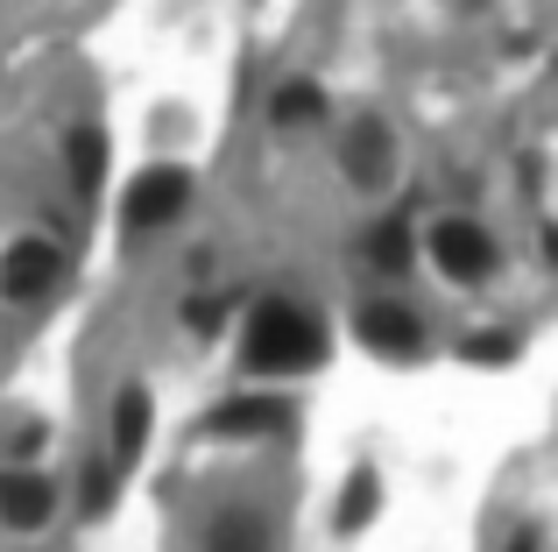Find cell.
Masks as SVG:
<instances>
[{"label": "cell", "instance_id": "cell-5", "mask_svg": "<svg viewBox=\"0 0 558 552\" xmlns=\"http://www.w3.org/2000/svg\"><path fill=\"white\" fill-rule=\"evenodd\" d=\"M389 170H396L389 128H381V121H354V128H347V178H354L361 192H375V184H389Z\"/></svg>", "mask_w": 558, "mask_h": 552}, {"label": "cell", "instance_id": "cell-10", "mask_svg": "<svg viewBox=\"0 0 558 552\" xmlns=\"http://www.w3.org/2000/svg\"><path fill=\"white\" fill-rule=\"evenodd\" d=\"M205 552H269V525H262V511H247V503L219 511L213 531H205Z\"/></svg>", "mask_w": 558, "mask_h": 552}, {"label": "cell", "instance_id": "cell-1", "mask_svg": "<svg viewBox=\"0 0 558 552\" xmlns=\"http://www.w3.org/2000/svg\"><path fill=\"white\" fill-rule=\"evenodd\" d=\"M241 355H247L255 375H304V369L326 361V326H318L304 304L269 298V304H255V319H247Z\"/></svg>", "mask_w": 558, "mask_h": 552}, {"label": "cell", "instance_id": "cell-8", "mask_svg": "<svg viewBox=\"0 0 558 552\" xmlns=\"http://www.w3.org/2000/svg\"><path fill=\"white\" fill-rule=\"evenodd\" d=\"M142 446H149V389L128 383L113 397V468H135Z\"/></svg>", "mask_w": 558, "mask_h": 552}, {"label": "cell", "instance_id": "cell-14", "mask_svg": "<svg viewBox=\"0 0 558 552\" xmlns=\"http://www.w3.org/2000/svg\"><path fill=\"white\" fill-rule=\"evenodd\" d=\"M375 255H381V263H403V255H410V235H403V227H389V235L375 241Z\"/></svg>", "mask_w": 558, "mask_h": 552}, {"label": "cell", "instance_id": "cell-4", "mask_svg": "<svg viewBox=\"0 0 558 552\" xmlns=\"http://www.w3.org/2000/svg\"><path fill=\"white\" fill-rule=\"evenodd\" d=\"M57 276H64V255H57V241H43V235L14 241V249L0 255V290H8V298H43Z\"/></svg>", "mask_w": 558, "mask_h": 552}, {"label": "cell", "instance_id": "cell-6", "mask_svg": "<svg viewBox=\"0 0 558 552\" xmlns=\"http://www.w3.org/2000/svg\"><path fill=\"white\" fill-rule=\"evenodd\" d=\"M57 511V489L43 475H0V525L8 531H43Z\"/></svg>", "mask_w": 558, "mask_h": 552}, {"label": "cell", "instance_id": "cell-12", "mask_svg": "<svg viewBox=\"0 0 558 552\" xmlns=\"http://www.w3.org/2000/svg\"><path fill=\"white\" fill-rule=\"evenodd\" d=\"M318 107H326V99H318V85H283V93L269 99V113L283 128H298V121H318Z\"/></svg>", "mask_w": 558, "mask_h": 552}, {"label": "cell", "instance_id": "cell-2", "mask_svg": "<svg viewBox=\"0 0 558 552\" xmlns=\"http://www.w3.org/2000/svg\"><path fill=\"white\" fill-rule=\"evenodd\" d=\"M184 206H191V178H184L178 164H163V170H142V178L128 184V199H121L128 227H170Z\"/></svg>", "mask_w": 558, "mask_h": 552}, {"label": "cell", "instance_id": "cell-16", "mask_svg": "<svg viewBox=\"0 0 558 552\" xmlns=\"http://www.w3.org/2000/svg\"><path fill=\"white\" fill-rule=\"evenodd\" d=\"M509 552H537V539H531V531H517V545H509Z\"/></svg>", "mask_w": 558, "mask_h": 552}, {"label": "cell", "instance_id": "cell-9", "mask_svg": "<svg viewBox=\"0 0 558 552\" xmlns=\"http://www.w3.org/2000/svg\"><path fill=\"white\" fill-rule=\"evenodd\" d=\"M213 432L219 440H255V432H283V404L276 397H233L213 411Z\"/></svg>", "mask_w": 558, "mask_h": 552}, {"label": "cell", "instance_id": "cell-13", "mask_svg": "<svg viewBox=\"0 0 558 552\" xmlns=\"http://www.w3.org/2000/svg\"><path fill=\"white\" fill-rule=\"evenodd\" d=\"M368 511H375V475L361 468L354 482H347V503H340V525L354 531V525H368Z\"/></svg>", "mask_w": 558, "mask_h": 552}, {"label": "cell", "instance_id": "cell-11", "mask_svg": "<svg viewBox=\"0 0 558 552\" xmlns=\"http://www.w3.org/2000/svg\"><path fill=\"white\" fill-rule=\"evenodd\" d=\"M64 156H71V184H78V192H99V178H107V135H99V128H78Z\"/></svg>", "mask_w": 558, "mask_h": 552}, {"label": "cell", "instance_id": "cell-15", "mask_svg": "<svg viewBox=\"0 0 558 552\" xmlns=\"http://www.w3.org/2000/svg\"><path fill=\"white\" fill-rule=\"evenodd\" d=\"M466 361H509V340H474V347H466Z\"/></svg>", "mask_w": 558, "mask_h": 552}, {"label": "cell", "instance_id": "cell-3", "mask_svg": "<svg viewBox=\"0 0 558 552\" xmlns=\"http://www.w3.org/2000/svg\"><path fill=\"white\" fill-rule=\"evenodd\" d=\"M432 263L452 276V284H481V276L495 269V241L481 235L474 220H438L432 235Z\"/></svg>", "mask_w": 558, "mask_h": 552}, {"label": "cell", "instance_id": "cell-7", "mask_svg": "<svg viewBox=\"0 0 558 552\" xmlns=\"http://www.w3.org/2000/svg\"><path fill=\"white\" fill-rule=\"evenodd\" d=\"M354 326H361V340H368L375 355H417V347H424L417 312H403V304H381V298H375V304H361Z\"/></svg>", "mask_w": 558, "mask_h": 552}]
</instances>
